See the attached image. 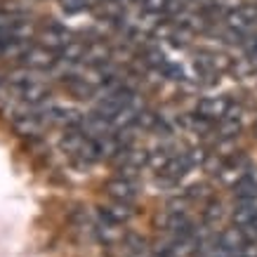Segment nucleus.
<instances>
[{
  "mask_svg": "<svg viewBox=\"0 0 257 257\" xmlns=\"http://www.w3.org/2000/svg\"><path fill=\"white\" fill-rule=\"evenodd\" d=\"M250 168H252V165H250L248 158H243V156L231 158V161H226V163L222 165V170L217 172V177H219V182H222V184H226V187H234L236 182H241V179L248 175Z\"/></svg>",
  "mask_w": 257,
  "mask_h": 257,
  "instance_id": "obj_5",
  "label": "nucleus"
},
{
  "mask_svg": "<svg viewBox=\"0 0 257 257\" xmlns=\"http://www.w3.org/2000/svg\"><path fill=\"white\" fill-rule=\"evenodd\" d=\"M257 215V201H236V208L231 210V224L248 229Z\"/></svg>",
  "mask_w": 257,
  "mask_h": 257,
  "instance_id": "obj_10",
  "label": "nucleus"
},
{
  "mask_svg": "<svg viewBox=\"0 0 257 257\" xmlns=\"http://www.w3.org/2000/svg\"><path fill=\"white\" fill-rule=\"evenodd\" d=\"M231 104H234V101L229 99V97H224V94H217V97H203V99L196 104V111H198L201 116H205L208 120L217 123V120L226 118L229 109H231Z\"/></svg>",
  "mask_w": 257,
  "mask_h": 257,
  "instance_id": "obj_3",
  "label": "nucleus"
},
{
  "mask_svg": "<svg viewBox=\"0 0 257 257\" xmlns=\"http://www.w3.org/2000/svg\"><path fill=\"white\" fill-rule=\"evenodd\" d=\"M59 5H62V10L71 12V15H78V12H85L92 3L90 0H59Z\"/></svg>",
  "mask_w": 257,
  "mask_h": 257,
  "instance_id": "obj_24",
  "label": "nucleus"
},
{
  "mask_svg": "<svg viewBox=\"0 0 257 257\" xmlns=\"http://www.w3.org/2000/svg\"><path fill=\"white\" fill-rule=\"evenodd\" d=\"M109 62H111V50L104 43H87L85 57H83L85 66L99 69V66H104V64H109Z\"/></svg>",
  "mask_w": 257,
  "mask_h": 257,
  "instance_id": "obj_11",
  "label": "nucleus"
},
{
  "mask_svg": "<svg viewBox=\"0 0 257 257\" xmlns=\"http://www.w3.org/2000/svg\"><path fill=\"white\" fill-rule=\"evenodd\" d=\"M224 217H226V210H224V205H222V201L210 198V203H208L205 210H203V222L208 226H212V229H217Z\"/></svg>",
  "mask_w": 257,
  "mask_h": 257,
  "instance_id": "obj_15",
  "label": "nucleus"
},
{
  "mask_svg": "<svg viewBox=\"0 0 257 257\" xmlns=\"http://www.w3.org/2000/svg\"><path fill=\"white\" fill-rule=\"evenodd\" d=\"M50 97V87L43 83V80H33L24 87H15L12 90V99H22L26 104H43Z\"/></svg>",
  "mask_w": 257,
  "mask_h": 257,
  "instance_id": "obj_7",
  "label": "nucleus"
},
{
  "mask_svg": "<svg viewBox=\"0 0 257 257\" xmlns=\"http://www.w3.org/2000/svg\"><path fill=\"white\" fill-rule=\"evenodd\" d=\"M224 22L226 29H234V31L245 36L248 31H252V26L257 24V8L255 5H238V8L226 12Z\"/></svg>",
  "mask_w": 257,
  "mask_h": 257,
  "instance_id": "obj_2",
  "label": "nucleus"
},
{
  "mask_svg": "<svg viewBox=\"0 0 257 257\" xmlns=\"http://www.w3.org/2000/svg\"><path fill=\"white\" fill-rule=\"evenodd\" d=\"M123 245L127 248L130 255H135V252H144V250H147V241L137 234H125L123 236Z\"/></svg>",
  "mask_w": 257,
  "mask_h": 257,
  "instance_id": "obj_23",
  "label": "nucleus"
},
{
  "mask_svg": "<svg viewBox=\"0 0 257 257\" xmlns=\"http://www.w3.org/2000/svg\"><path fill=\"white\" fill-rule=\"evenodd\" d=\"M245 234H248V238H257V215H255V219H252V224L245 229Z\"/></svg>",
  "mask_w": 257,
  "mask_h": 257,
  "instance_id": "obj_29",
  "label": "nucleus"
},
{
  "mask_svg": "<svg viewBox=\"0 0 257 257\" xmlns=\"http://www.w3.org/2000/svg\"><path fill=\"white\" fill-rule=\"evenodd\" d=\"M170 156L172 154L168 151V149H154V151H149V156H147V168L163 172L165 165H168V161H170Z\"/></svg>",
  "mask_w": 257,
  "mask_h": 257,
  "instance_id": "obj_19",
  "label": "nucleus"
},
{
  "mask_svg": "<svg viewBox=\"0 0 257 257\" xmlns=\"http://www.w3.org/2000/svg\"><path fill=\"white\" fill-rule=\"evenodd\" d=\"M99 210H101L99 212L101 219H109L113 224H125L127 219L133 217V205H130V203H123V201H113V198H111L109 205H104Z\"/></svg>",
  "mask_w": 257,
  "mask_h": 257,
  "instance_id": "obj_9",
  "label": "nucleus"
},
{
  "mask_svg": "<svg viewBox=\"0 0 257 257\" xmlns=\"http://www.w3.org/2000/svg\"><path fill=\"white\" fill-rule=\"evenodd\" d=\"M158 123H161V116H158L156 111H151V109H140L137 120H135L137 127H142V130H154V133H156Z\"/></svg>",
  "mask_w": 257,
  "mask_h": 257,
  "instance_id": "obj_20",
  "label": "nucleus"
},
{
  "mask_svg": "<svg viewBox=\"0 0 257 257\" xmlns=\"http://www.w3.org/2000/svg\"><path fill=\"white\" fill-rule=\"evenodd\" d=\"M248 241V234H245V229H241V226H226V229H222L217 234V245L219 248L229 250V252H234V255H238V250L243 248V243Z\"/></svg>",
  "mask_w": 257,
  "mask_h": 257,
  "instance_id": "obj_8",
  "label": "nucleus"
},
{
  "mask_svg": "<svg viewBox=\"0 0 257 257\" xmlns=\"http://www.w3.org/2000/svg\"><path fill=\"white\" fill-rule=\"evenodd\" d=\"M106 194L113 198V201H123L133 205L137 201V184L135 179H125V177H113L106 182Z\"/></svg>",
  "mask_w": 257,
  "mask_h": 257,
  "instance_id": "obj_6",
  "label": "nucleus"
},
{
  "mask_svg": "<svg viewBox=\"0 0 257 257\" xmlns=\"http://www.w3.org/2000/svg\"><path fill=\"white\" fill-rule=\"evenodd\" d=\"M142 3V10L147 12H154V15H165L168 12V3L170 0H140Z\"/></svg>",
  "mask_w": 257,
  "mask_h": 257,
  "instance_id": "obj_25",
  "label": "nucleus"
},
{
  "mask_svg": "<svg viewBox=\"0 0 257 257\" xmlns=\"http://www.w3.org/2000/svg\"><path fill=\"white\" fill-rule=\"evenodd\" d=\"M189 201H205V198H212V187L208 182H196L184 191Z\"/></svg>",
  "mask_w": 257,
  "mask_h": 257,
  "instance_id": "obj_21",
  "label": "nucleus"
},
{
  "mask_svg": "<svg viewBox=\"0 0 257 257\" xmlns=\"http://www.w3.org/2000/svg\"><path fill=\"white\" fill-rule=\"evenodd\" d=\"M38 38H40V45L43 47H47V50H52V52L59 55L64 47L73 40V36H71L69 29H64L59 24H50V26H45V29L38 33Z\"/></svg>",
  "mask_w": 257,
  "mask_h": 257,
  "instance_id": "obj_4",
  "label": "nucleus"
},
{
  "mask_svg": "<svg viewBox=\"0 0 257 257\" xmlns=\"http://www.w3.org/2000/svg\"><path fill=\"white\" fill-rule=\"evenodd\" d=\"M189 170H191V165H189V161L184 158V154H172L168 165H165V170L161 172V175H165V177H170L177 182V179H182Z\"/></svg>",
  "mask_w": 257,
  "mask_h": 257,
  "instance_id": "obj_14",
  "label": "nucleus"
},
{
  "mask_svg": "<svg viewBox=\"0 0 257 257\" xmlns=\"http://www.w3.org/2000/svg\"><path fill=\"white\" fill-rule=\"evenodd\" d=\"M184 158L189 161V165L191 168H203L205 165V161L210 158V151L205 147H191V149H187L184 151Z\"/></svg>",
  "mask_w": 257,
  "mask_h": 257,
  "instance_id": "obj_22",
  "label": "nucleus"
},
{
  "mask_svg": "<svg viewBox=\"0 0 257 257\" xmlns=\"http://www.w3.org/2000/svg\"><path fill=\"white\" fill-rule=\"evenodd\" d=\"M66 87H69V92L76 94L78 99H92L94 97V85L85 78H69L66 80Z\"/></svg>",
  "mask_w": 257,
  "mask_h": 257,
  "instance_id": "obj_18",
  "label": "nucleus"
},
{
  "mask_svg": "<svg viewBox=\"0 0 257 257\" xmlns=\"http://www.w3.org/2000/svg\"><path fill=\"white\" fill-rule=\"evenodd\" d=\"M187 205H189V198L182 194L179 196H172L170 201H168V212H187Z\"/></svg>",
  "mask_w": 257,
  "mask_h": 257,
  "instance_id": "obj_26",
  "label": "nucleus"
},
{
  "mask_svg": "<svg viewBox=\"0 0 257 257\" xmlns=\"http://www.w3.org/2000/svg\"><path fill=\"white\" fill-rule=\"evenodd\" d=\"M252 130H255V137H257V118H255V125H252Z\"/></svg>",
  "mask_w": 257,
  "mask_h": 257,
  "instance_id": "obj_30",
  "label": "nucleus"
},
{
  "mask_svg": "<svg viewBox=\"0 0 257 257\" xmlns=\"http://www.w3.org/2000/svg\"><path fill=\"white\" fill-rule=\"evenodd\" d=\"M57 62H59V55L43 45H29V50L22 57L24 66L33 71H52L57 66Z\"/></svg>",
  "mask_w": 257,
  "mask_h": 257,
  "instance_id": "obj_1",
  "label": "nucleus"
},
{
  "mask_svg": "<svg viewBox=\"0 0 257 257\" xmlns=\"http://www.w3.org/2000/svg\"><path fill=\"white\" fill-rule=\"evenodd\" d=\"M85 43H80V40H71L69 45L64 47L62 52H59V59L66 64H83V57H85Z\"/></svg>",
  "mask_w": 257,
  "mask_h": 257,
  "instance_id": "obj_16",
  "label": "nucleus"
},
{
  "mask_svg": "<svg viewBox=\"0 0 257 257\" xmlns=\"http://www.w3.org/2000/svg\"><path fill=\"white\" fill-rule=\"evenodd\" d=\"M5 99H12V90H10L8 76H0V101Z\"/></svg>",
  "mask_w": 257,
  "mask_h": 257,
  "instance_id": "obj_28",
  "label": "nucleus"
},
{
  "mask_svg": "<svg viewBox=\"0 0 257 257\" xmlns=\"http://www.w3.org/2000/svg\"><path fill=\"white\" fill-rule=\"evenodd\" d=\"M182 123H184V127H187V130H191V133H196V135H210V133H215V123H212V120H208L205 116H201L198 111H196V113H187V116H182Z\"/></svg>",
  "mask_w": 257,
  "mask_h": 257,
  "instance_id": "obj_12",
  "label": "nucleus"
},
{
  "mask_svg": "<svg viewBox=\"0 0 257 257\" xmlns=\"http://www.w3.org/2000/svg\"><path fill=\"white\" fill-rule=\"evenodd\" d=\"M238 257H257V238H248L238 250Z\"/></svg>",
  "mask_w": 257,
  "mask_h": 257,
  "instance_id": "obj_27",
  "label": "nucleus"
},
{
  "mask_svg": "<svg viewBox=\"0 0 257 257\" xmlns=\"http://www.w3.org/2000/svg\"><path fill=\"white\" fill-rule=\"evenodd\" d=\"M243 133V123L238 118H222L215 123V137L217 140H236Z\"/></svg>",
  "mask_w": 257,
  "mask_h": 257,
  "instance_id": "obj_13",
  "label": "nucleus"
},
{
  "mask_svg": "<svg viewBox=\"0 0 257 257\" xmlns=\"http://www.w3.org/2000/svg\"><path fill=\"white\" fill-rule=\"evenodd\" d=\"M234 198L236 201H257V184L245 175L241 182H236L234 187Z\"/></svg>",
  "mask_w": 257,
  "mask_h": 257,
  "instance_id": "obj_17",
  "label": "nucleus"
}]
</instances>
